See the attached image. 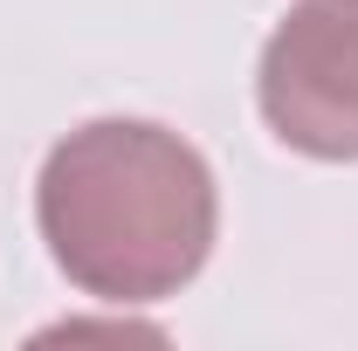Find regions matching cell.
I'll return each instance as SVG.
<instances>
[{
  "label": "cell",
  "mask_w": 358,
  "mask_h": 351,
  "mask_svg": "<svg viewBox=\"0 0 358 351\" xmlns=\"http://www.w3.org/2000/svg\"><path fill=\"white\" fill-rule=\"evenodd\" d=\"M35 227L83 296L117 310L166 303L214 255V166L173 124L90 117L48 145L35 179Z\"/></svg>",
  "instance_id": "obj_1"
},
{
  "label": "cell",
  "mask_w": 358,
  "mask_h": 351,
  "mask_svg": "<svg viewBox=\"0 0 358 351\" xmlns=\"http://www.w3.org/2000/svg\"><path fill=\"white\" fill-rule=\"evenodd\" d=\"M262 124L289 152L352 166L358 159V0H296L255 62Z\"/></svg>",
  "instance_id": "obj_2"
}]
</instances>
